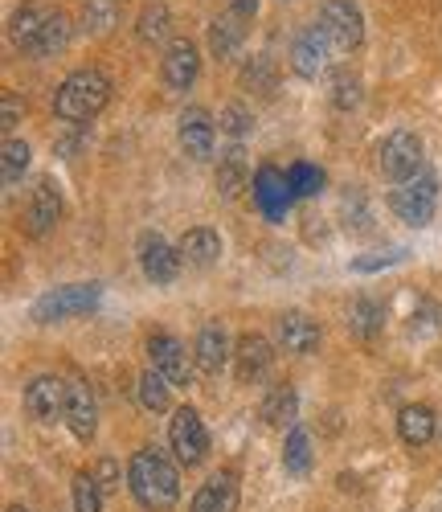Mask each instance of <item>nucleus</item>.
Returning a JSON list of instances; mask_svg holds the SVG:
<instances>
[{
    "label": "nucleus",
    "mask_w": 442,
    "mask_h": 512,
    "mask_svg": "<svg viewBox=\"0 0 442 512\" xmlns=\"http://www.w3.org/2000/svg\"><path fill=\"white\" fill-rule=\"evenodd\" d=\"M74 512H103V488H99L95 472L74 476Z\"/></svg>",
    "instance_id": "nucleus-34"
},
{
    "label": "nucleus",
    "mask_w": 442,
    "mask_h": 512,
    "mask_svg": "<svg viewBox=\"0 0 442 512\" xmlns=\"http://www.w3.org/2000/svg\"><path fill=\"white\" fill-rule=\"evenodd\" d=\"M168 390H172V381H168L164 373L148 369V373L140 377V406H144V410H152V414L168 410Z\"/></svg>",
    "instance_id": "nucleus-32"
},
{
    "label": "nucleus",
    "mask_w": 442,
    "mask_h": 512,
    "mask_svg": "<svg viewBox=\"0 0 442 512\" xmlns=\"http://www.w3.org/2000/svg\"><path fill=\"white\" fill-rule=\"evenodd\" d=\"M148 357H152V369L156 373H164L172 386H193V365H189V353H185V345L176 336H168V332H156L152 340H148Z\"/></svg>",
    "instance_id": "nucleus-9"
},
{
    "label": "nucleus",
    "mask_w": 442,
    "mask_h": 512,
    "mask_svg": "<svg viewBox=\"0 0 442 512\" xmlns=\"http://www.w3.org/2000/svg\"><path fill=\"white\" fill-rule=\"evenodd\" d=\"M320 29L328 33L336 54H352L365 41V17L352 0H324L320 9Z\"/></svg>",
    "instance_id": "nucleus-4"
},
{
    "label": "nucleus",
    "mask_w": 442,
    "mask_h": 512,
    "mask_svg": "<svg viewBox=\"0 0 442 512\" xmlns=\"http://www.w3.org/2000/svg\"><path fill=\"white\" fill-rule=\"evenodd\" d=\"M234 361H238V381L262 377L271 365V340L258 336V332H242L238 345H234Z\"/></svg>",
    "instance_id": "nucleus-18"
},
{
    "label": "nucleus",
    "mask_w": 442,
    "mask_h": 512,
    "mask_svg": "<svg viewBox=\"0 0 442 512\" xmlns=\"http://www.w3.org/2000/svg\"><path fill=\"white\" fill-rule=\"evenodd\" d=\"M213 140H217V123L205 107H189L181 115V148L193 156V160H205L213 156Z\"/></svg>",
    "instance_id": "nucleus-14"
},
{
    "label": "nucleus",
    "mask_w": 442,
    "mask_h": 512,
    "mask_svg": "<svg viewBox=\"0 0 442 512\" xmlns=\"http://www.w3.org/2000/svg\"><path fill=\"white\" fill-rule=\"evenodd\" d=\"M66 422H70V431L74 439L82 443H91L95 435V426H99V406L91 398V390L82 386V381H70V406H66Z\"/></svg>",
    "instance_id": "nucleus-20"
},
{
    "label": "nucleus",
    "mask_w": 442,
    "mask_h": 512,
    "mask_svg": "<svg viewBox=\"0 0 442 512\" xmlns=\"http://www.w3.org/2000/svg\"><path fill=\"white\" fill-rule=\"evenodd\" d=\"M295 406H299L295 390H291V386H275V390L267 394V402H262V418H267L271 426H287V422L295 418Z\"/></svg>",
    "instance_id": "nucleus-31"
},
{
    "label": "nucleus",
    "mask_w": 442,
    "mask_h": 512,
    "mask_svg": "<svg viewBox=\"0 0 442 512\" xmlns=\"http://www.w3.org/2000/svg\"><path fill=\"white\" fill-rule=\"evenodd\" d=\"M250 123H254V119H250V111H246L242 103H230L226 111H221V132H230L234 140H242V136L250 132Z\"/></svg>",
    "instance_id": "nucleus-38"
},
{
    "label": "nucleus",
    "mask_w": 442,
    "mask_h": 512,
    "mask_svg": "<svg viewBox=\"0 0 442 512\" xmlns=\"http://www.w3.org/2000/svg\"><path fill=\"white\" fill-rule=\"evenodd\" d=\"M242 37H246L242 17H234V13L217 17V21L209 25V50H213V58H234L238 46H242Z\"/></svg>",
    "instance_id": "nucleus-24"
},
{
    "label": "nucleus",
    "mask_w": 442,
    "mask_h": 512,
    "mask_svg": "<svg viewBox=\"0 0 442 512\" xmlns=\"http://www.w3.org/2000/svg\"><path fill=\"white\" fill-rule=\"evenodd\" d=\"M58 218H62V193L54 189V181L46 177L37 189H33V197H29V209H25V230L33 234V238H46L54 226H58Z\"/></svg>",
    "instance_id": "nucleus-12"
},
{
    "label": "nucleus",
    "mask_w": 442,
    "mask_h": 512,
    "mask_svg": "<svg viewBox=\"0 0 442 512\" xmlns=\"http://www.w3.org/2000/svg\"><path fill=\"white\" fill-rule=\"evenodd\" d=\"M119 25V0H86L82 5V29L91 37H103Z\"/></svg>",
    "instance_id": "nucleus-27"
},
{
    "label": "nucleus",
    "mask_w": 442,
    "mask_h": 512,
    "mask_svg": "<svg viewBox=\"0 0 442 512\" xmlns=\"http://www.w3.org/2000/svg\"><path fill=\"white\" fill-rule=\"evenodd\" d=\"M381 173L389 177V181H414L418 173H422V140L414 136V132H393V136H385V144H381Z\"/></svg>",
    "instance_id": "nucleus-6"
},
{
    "label": "nucleus",
    "mask_w": 442,
    "mask_h": 512,
    "mask_svg": "<svg viewBox=\"0 0 442 512\" xmlns=\"http://www.w3.org/2000/svg\"><path fill=\"white\" fill-rule=\"evenodd\" d=\"M29 144L25 140H5V148H0V177H5V185H17L25 177L29 168Z\"/></svg>",
    "instance_id": "nucleus-30"
},
{
    "label": "nucleus",
    "mask_w": 442,
    "mask_h": 512,
    "mask_svg": "<svg viewBox=\"0 0 442 512\" xmlns=\"http://www.w3.org/2000/svg\"><path fill=\"white\" fill-rule=\"evenodd\" d=\"M254 197H258L262 209L271 213V218H279L295 193H291V181L279 173V168H262V173L254 177Z\"/></svg>",
    "instance_id": "nucleus-23"
},
{
    "label": "nucleus",
    "mask_w": 442,
    "mask_h": 512,
    "mask_svg": "<svg viewBox=\"0 0 442 512\" xmlns=\"http://www.w3.org/2000/svg\"><path fill=\"white\" fill-rule=\"evenodd\" d=\"M168 443L176 451V459H181L185 467H197L209 451V431H205V422L193 406H181L172 414V426H168Z\"/></svg>",
    "instance_id": "nucleus-7"
},
{
    "label": "nucleus",
    "mask_w": 442,
    "mask_h": 512,
    "mask_svg": "<svg viewBox=\"0 0 442 512\" xmlns=\"http://www.w3.org/2000/svg\"><path fill=\"white\" fill-rule=\"evenodd\" d=\"M287 181H291V193L295 197H312V193L324 189V173H320V168H312V164H295L291 173H287Z\"/></svg>",
    "instance_id": "nucleus-37"
},
{
    "label": "nucleus",
    "mask_w": 442,
    "mask_h": 512,
    "mask_svg": "<svg viewBox=\"0 0 442 512\" xmlns=\"http://www.w3.org/2000/svg\"><path fill=\"white\" fill-rule=\"evenodd\" d=\"M127 488L148 512H168L176 500H181V476H176L172 459L164 451H156V447H144V451L131 455Z\"/></svg>",
    "instance_id": "nucleus-1"
},
{
    "label": "nucleus",
    "mask_w": 442,
    "mask_h": 512,
    "mask_svg": "<svg viewBox=\"0 0 442 512\" xmlns=\"http://www.w3.org/2000/svg\"><path fill=\"white\" fill-rule=\"evenodd\" d=\"M402 254H406V250H393V254H385V259H357L352 267H357V271H377L381 263H397V259H402Z\"/></svg>",
    "instance_id": "nucleus-41"
},
{
    "label": "nucleus",
    "mask_w": 442,
    "mask_h": 512,
    "mask_svg": "<svg viewBox=\"0 0 442 512\" xmlns=\"http://www.w3.org/2000/svg\"><path fill=\"white\" fill-rule=\"evenodd\" d=\"M279 345L295 357H307L320 349V324L303 312H283L279 316Z\"/></svg>",
    "instance_id": "nucleus-15"
},
{
    "label": "nucleus",
    "mask_w": 442,
    "mask_h": 512,
    "mask_svg": "<svg viewBox=\"0 0 442 512\" xmlns=\"http://www.w3.org/2000/svg\"><path fill=\"white\" fill-rule=\"evenodd\" d=\"M9 512H29V508H21V504H17V508H9Z\"/></svg>",
    "instance_id": "nucleus-43"
},
{
    "label": "nucleus",
    "mask_w": 442,
    "mask_h": 512,
    "mask_svg": "<svg viewBox=\"0 0 442 512\" xmlns=\"http://www.w3.org/2000/svg\"><path fill=\"white\" fill-rule=\"evenodd\" d=\"M181 250H172L160 234H144L140 238V267L152 283H172L176 275H181Z\"/></svg>",
    "instance_id": "nucleus-11"
},
{
    "label": "nucleus",
    "mask_w": 442,
    "mask_h": 512,
    "mask_svg": "<svg viewBox=\"0 0 442 512\" xmlns=\"http://www.w3.org/2000/svg\"><path fill=\"white\" fill-rule=\"evenodd\" d=\"M66 406H70V381L46 373V377H33L25 386V410L29 418L37 422H58L66 418Z\"/></svg>",
    "instance_id": "nucleus-8"
},
{
    "label": "nucleus",
    "mask_w": 442,
    "mask_h": 512,
    "mask_svg": "<svg viewBox=\"0 0 442 512\" xmlns=\"http://www.w3.org/2000/svg\"><path fill=\"white\" fill-rule=\"evenodd\" d=\"M332 107H336V111L361 107V78H357V74H336V78H332Z\"/></svg>",
    "instance_id": "nucleus-36"
},
{
    "label": "nucleus",
    "mask_w": 442,
    "mask_h": 512,
    "mask_svg": "<svg viewBox=\"0 0 442 512\" xmlns=\"http://www.w3.org/2000/svg\"><path fill=\"white\" fill-rule=\"evenodd\" d=\"M275 82H279V70H275V62H271L267 54H258V58H250V62L242 66V87H246V91L271 95Z\"/></svg>",
    "instance_id": "nucleus-29"
},
{
    "label": "nucleus",
    "mask_w": 442,
    "mask_h": 512,
    "mask_svg": "<svg viewBox=\"0 0 442 512\" xmlns=\"http://www.w3.org/2000/svg\"><path fill=\"white\" fill-rule=\"evenodd\" d=\"M250 181V164H246V152L242 148H230L217 164V193L221 197H238Z\"/></svg>",
    "instance_id": "nucleus-25"
},
{
    "label": "nucleus",
    "mask_w": 442,
    "mask_h": 512,
    "mask_svg": "<svg viewBox=\"0 0 442 512\" xmlns=\"http://www.w3.org/2000/svg\"><path fill=\"white\" fill-rule=\"evenodd\" d=\"M348 328H352V336L373 340L385 328V308L377 300H357V304L348 308Z\"/></svg>",
    "instance_id": "nucleus-26"
},
{
    "label": "nucleus",
    "mask_w": 442,
    "mask_h": 512,
    "mask_svg": "<svg viewBox=\"0 0 442 512\" xmlns=\"http://www.w3.org/2000/svg\"><path fill=\"white\" fill-rule=\"evenodd\" d=\"M111 99V82L103 70H74L62 87H58V99H54V111L58 119L66 123H91Z\"/></svg>",
    "instance_id": "nucleus-2"
},
{
    "label": "nucleus",
    "mask_w": 442,
    "mask_h": 512,
    "mask_svg": "<svg viewBox=\"0 0 442 512\" xmlns=\"http://www.w3.org/2000/svg\"><path fill=\"white\" fill-rule=\"evenodd\" d=\"M164 82L172 91H189L193 82H197V70H201V58H197V46L189 37H181V41H172L168 46V54H164Z\"/></svg>",
    "instance_id": "nucleus-13"
},
{
    "label": "nucleus",
    "mask_w": 442,
    "mask_h": 512,
    "mask_svg": "<svg viewBox=\"0 0 442 512\" xmlns=\"http://www.w3.org/2000/svg\"><path fill=\"white\" fill-rule=\"evenodd\" d=\"M21 115H25V103H21L13 91H5V99H0V127H5V132H13Z\"/></svg>",
    "instance_id": "nucleus-39"
},
{
    "label": "nucleus",
    "mask_w": 442,
    "mask_h": 512,
    "mask_svg": "<svg viewBox=\"0 0 442 512\" xmlns=\"http://www.w3.org/2000/svg\"><path fill=\"white\" fill-rule=\"evenodd\" d=\"M50 17H54V9H46V5H25V9L13 13L9 37H13V46H17L25 58H33V46H37V37H41V29H46Z\"/></svg>",
    "instance_id": "nucleus-19"
},
{
    "label": "nucleus",
    "mask_w": 442,
    "mask_h": 512,
    "mask_svg": "<svg viewBox=\"0 0 442 512\" xmlns=\"http://www.w3.org/2000/svg\"><path fill=\"white\" fill-rule=\"evenodd\" d=\"M181 259L189 263V267H213L217 259H221V238H217V230H209V226H193L185 238H181Z\"/></svg>",
    "instance_id": "nucleus-22"
},
{
    "label": "nucleus",
    "mask_w": 442,
    "mask_h": 512,
    "mask_svg": "<svg viewBox=\"0 0 442 512\" xmlns=\"http://www.w3.org/2000/svg\"><path fill=\"white\" fill-rule=\"evenodd\" d=\"M193 361L201 373H221V365L230 361V336L221 324H205L197 332V345H193Z\"/></svg>",
    "instance_id": "nucleus-17"
},
{
    "label": "nucleus",
    "mask_w": 442,
    "mask_h": 512,
    "mask_svg": "<svg viewBox=\"0 0 442 512\" xmlns=\"http://www.w3.org/2000/svg\"><path fill=\"white\" fill-rule=\"evenodd\" d=\"M66 46H70V21H66L62 13H54V17L46 21V29H41V37H37L33 58H54V54H62Z\"/></svg>",
    "instance_id": "nucleus-28"
},
{
    "label": "nucleus",
    "mask_w": 442,
    "mask_h": 512,
    "mask_svg": "<svg viewBox=\"0 0 442 512\" xmlns=\"http://www.w3.org/2000/svg\"><path fill=\"white\" fill-rule=\"evenodd\" d=\"M189 512H238V476L234 472H213L201 492L193 496Z\"/></svg>",
    "instance_id": "nucleus-16"
},
{
    "label": "nucleus",
    "mask_w": 442,
    "mask_h": 512,
    "mask_svg": "<svg viewBox=\"0 0 442 512\" xmlns=\"http://www.w3.org/2000/svg\"><path fill=\"white\" fill-rule=\"evenodd\" d=\"M434 205H438V181L430 173H418L414 181H406L402 189H393V197H389V209L406 226H426L434 218Z\"/></svg>",
    "instance_id": "nucleus-5"
},
{
    "label": "nucleus",
    "mask_w": 442,
    "mask_h": 512,
    "mask_svg": "<svg viewBox=\"0 0 442 512\" xmlns=\"http://www.w3.org/2000/svg\"><path fill=\"white\" fill-rule=\"evenodd\" d=\"M168 33V9L164 5H144V13H140V25H136V37L144 41V46H156V41Z\"/></svg>",
    "instance_id": "nucleus-35"
},
{
    "label": "nucleus",
    "mask_w": 442,
    "mask_h": 512,
    "mask_svg": "<svg viewBox=\"0 0 442 512\" xmlns=\"http://www.w3.org/2000/svg\"><path fill=\"white\" fill-rule=\"evenodd\" d=\"M258 13V0H234V17H242V21H250Z\"/></svg>",
    "instance_id": "nucleus-42"
},
{
    "label": "nucleus",
    "mask_w": 442,
    "mask_h": 512,
    "mask_svg": "<svg viewBox=\"0 0 442 512\" xmlns=\"http://www.w3.org/2000/svg\"><path fill=\"white\" fill-rule=\"evenodd\" d=\"M283 467H287L291 476H303L307 467H312V439H307V431H291V435H287Z\"/></svg>",
    "instance_id": "nucleus-33"
},
{
    "label": "nucleus",
    "mask_w": 442,
    "mask_h": 512,
    "mask_svg": "<svg viewBox=\"0 0 442 512\" xmlns=\"http://www.w3.org/2000/svg\"><path fill=\"white\" fill-rule=\"evenodd\" d=\"M99 283H70V287H54L33 304V320L37 324H54V320H70L82 316L99 304Z\"/></svg>",
    "instance_id": "nucleus-3"
},
{
    "label": "nucleus",
    "mask_w": 442,
    "mask_h": 512,
    "mask_svg": "<svg viewBox=\"0 0 442 512\" xmlns=\"http://www.w3.org/2000/svg\"><path fill=\"white\" fill-rule=\"evenodd\" d=\"M328 50H332V41L320 25H307L299 37H295V46H291V70L299 78H320V70L328 66Z\"/></svg>",
    "instance_id": "nucleus-10"
},
{
    "label": "nucleus",
    "mask_w": 442,
    "mask_h": 512,
    "mask_svg": "<svg viewBox=\"0 0 442 512\" xmlns=\"http://www.w3.org/2000/svg\"><path fill=\"white\" fill-rule=\"evenodd\" d=\"M438 431V418L430 406L414 402V406H402V414H397V435H402L406 447H426Z\"/></svg>",
    "instance_id": "nucleus-21"
},
{
    "label": "nucleus",
    "mask_w": 442,
    "mask_h": 512,
    "mask_svg": "<svg viewBox=\"0 0 442 512\" xmlns=\"http://www.w3.org/2000/svg\"><path fill=\"white\" fill-rule=\"evenodd\" d=\"M95 480H99L103 496L119 488V467H115V459H99V467H95Z\"/></svg>",
    "instance_id": "nucleus-40"
}]
</instances>
